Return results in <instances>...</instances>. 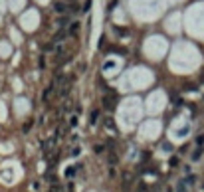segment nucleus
Segmentation results:
<instances>
[{"mask_svg":"<svg viewBox=\"0 0 204 192\" xmlns=\"http://www.w3.org/2000/svg\"><path fill=\"white\" fill-rule=\"evenodd\" d=\"M67 36H69V34H67V30H60L56 36H53V40H52V42H53V44H62V42L66 40Z\"/></svg>","mask_w":204,"mask_h":192,"instance_id":"obj_6","label":"nucleus"},{"mask_svg":"<svg viewBox=\"0 0 204 192\" xmlns=\"http://www.w3.org/2000/svg\"><path fill=\"white\" fill-rule=\"evenodd\" d=\"M77 123H79V121H77V115H72V117H69V125H72V127H77Z\"/></svg>","mask_w":204,"mask_h":192,"instance_id":"obj_16","label":"nucleus"},{"mask_svg":"<svg viewBox=\"0 0 204 192\" xmlns=\"http://www.w3.org/2000/svg\"><path fill=\"white\" fill-rule=\"evenodd\" d=\"M170 167H178V157H170Z\"/></svg>","mask_w":204,"mask_h":192,"instance_id":"obj_18","label":"nucleus"},{"mask_svg":"<svg viewBox=\"0 0 204 192\" xmlns=\"http://www.w3.org/2000/svg\"><path fill=\"white\" fill-rule=\"evenodd\" d=\"M109 162H111V164H115V162H117V154H115V153H111V154H109Z\"/></svg>","mask_w":204,"mask_h":192,"instance_id":"obj_19","label":"nucleus"},{"mask_svg":"<svg viewBox=\"0 0 204 192\" xmlns=\"http://www.w3.org/2000/svg\"><path fill=\"white\" fill-rule=\"evenodd\" d=\"M103 123H105V127H107V129H109V131H113V133H117V125H115V121H113V119H111V117H107V119L103 121Z\"/></svg>","mask_w":204,"mask_h":192,"instance_id":"obj_7","label":"nucleus"},{"mask_svg":"<svg viewBox=\"0 0 204 192\" xmlns=\"http://www.w3.org/2000/svg\"><path fill=\"white\" fill-rule=\"evenodd\" d=\"M176 192H186V184H184V180L176 182Z\"/></svg>","mask_w":204,"mask_h":192,"instance_id":"obj_14","label":"nucleus"},{"mask_svg":"<svg viewBox=\"0 0 204 192\" xmlns=\"http://www.w3.org/2000/svg\"><path fill=\"white\" fill-rule=\"evenodd\" d=\"M93 151L97 153V154H101V153L105 151V145H103V143H97V145H93Z\"/></svg>","mask_w":204,"mask_h":192,"instance_id":"obj_12","label":"nucleus"},{"mask_svg":"<svg viewBox=\"0 0 204 192\" xmlns=\"http://www.w3.org/2000/svg\"><path fill=\"white\" fill-rule=\"evenodd\" d=\"M194 182H196V176H194V174H188V176L184 178V184H186V186H194Z\"/></svg>","mask_w":204,"mask_h":192,"instance_id":"obj_11","label":"nucleus"},{"mask_svg":"<svg viewBox=\"0 0 204 192\" xmlns=\"http://www.w3.org/2000/svg\"><path fill=\"white\" fill-rule=\"evenodd\" d=\"M48 192H60V186H50Z\"/></svg>","mask_w":204,"mask_h":192,"instance_id":"obj_22","label":"nucleus"},{"mask_svg":"<svg viewBox=\"0 0 204 192\" xmlns=\"http://www.w3.org/2000/svg\"><path fill=\"white\" fill-rule=\"evenodd\" d=\"M56 83H58V79L53 77V81L44 89V93H42V101H44V103H48V101H50V97L53 95V91H56Z\"/></svg>","mask_w":204,"mask_h":192,"instance_id":"obj_2","label":"nucleus"},{"mask_svg":"<svg viewBox=\"0 0 204 192\" xmlns=\"http://www.w3.org/2000/svg\"><path fill=\"white\" fill-rule=\"evenodd\" d=\"M200 81H202V83H204V73H202V75H200Z\"/></svg>","mask_w":204,"mask_h":192,"instance_id":"obj_24","label":"nucleus"},{"mask_svg":"<svg viewBox=\"0 0 204 192\" xmlns=\"http://www.w3.org/2000/svg\"><path fill=\"white\" fill-rule=\"evenodd\" d=\"M53 10H56L58 14H62V16L63 14H66V16L72 14V12H69V4L67 2H56V4H53Z\"/></svg>","mask_w":204,"mask_h":192,"instance_id":"obj_4","label":"nucleus"},{"mask_svg":"<svg viewBox=\"0 0 204 192\" xmlns=\"http://www.w3.org/2000/svg\"><path fill=\"white\" fill-rule=\"evenodd\" d=\"M56 24L60 26V30H67L69 26H72V18H69V14H67V16H60Z\"/></svg>","mask_w":204,"mask_h":192,"instance_id":"obj_5","label":"nucleus"},{"mask_svg":"<svg viewBox=\"0 0 204 192\" xmlns=\"http://www.w3.org/2000/svg\"><path fill=\"white\" fill-rule=\"evenodd\" d=\"M77 30H79V22H72V26L67 28V34H69V36H73Z\"/></svg>","mask_w":204,"mask_h":192,"instance_id":"obj_9","label":"nucleus"},{"mask_svg":"<svg viewBox=\"0 0 204 192\" xmlns=\"http://www.w3.org/2000/svg\"><path fill=\"white\" fill-rule=\"evenodd\" d=\"M166 192H173V190H166Z\"/></svg>","mask_w":204,"mask_h":192,"instance_id":"obj_25","label":"nucleus"},{"mask_svg":"<svg viewBox=\"0 0 204 192\" xmlns=\"http://www.w3.org/2000/svg\"><path fill=\"white\" fill-rule=\"evenodd\" d=\"M32 125H34V119H30L28 123H24V127H22V133H30V129H32Z\"/></svg>","mask_w":204,"mask_h":192,"instance_id":"obj_13","label":"nucleus"},{"mask_svg":"<svg viewBox=\"0 0 204 192\" xmlns=\"http://www.w3.org/2000/svg\"><path fill=\"white\" fill-rule=\"evenodd\" d=\"M89 8H91V0H85V2H83V12H89Z\"/></svg>","mask_w":204,"mask_h":192,"instance_id":"obj_17","label":"nucleus"},{"mask_svg":"<svg viewBox=\"0 0 204 192\" xmlns=\"http://www.w3.org/2000/svg\"><path fill=\"white\" fill-rule=\"evenodd\" d=\"M103 89H105L103 107H105L107 111H115V107H117V91H113V89H107L105 85H103Z\"/></svg>","mask_w":204,"mask_h":192,"instance_id":"obj_1","label":"nucleus"},{"mask_svg":"<svg viewBox=\"0 0 204 192\" xmlns=\"http://www.w3.org/2000/svg\"><path fill=\"white\" fill-rule=\"evenodd\" d=\"M89 117H91V119H89V125H95V123H97V119H99V111H97V109H93Z\"/></svg>","mask_w":204,"mask_h":192,"instance_id":"obj_8","label":"nucleus"},{"mask_svg":"<svg viewBox=\"0 0 204 192\" xmlns=\"http://www.w3.org/2000/svg\"><path fill=\"white\" fill-rule=\"evenodd\" d=\"M202 151H204L202 147H196V149H194V153H192V161H198V158L202 157Z\"/></svg>","mask_w":204,"mask_h":192,"instance_id":"obj_10","label":"nucleus"},{"mask_svg":"<svg viewBox=\"0 0 204 192\" xmlns=\"http://www.w3.org/2000/svg\"><path fill=\"white\" fill-rule=\"evenodd\" d=\"M66 2H67V4H73V2H76V0H66Z\"/></svg>","mask_w":204,"mask_h":192,"instance_id":"obj_23","label":"nucleus"},{"mask_svg":"<svg viewBox=\"0 0 204 192\" xmlns=\"http://www.w3.org/2000/svg\"><path fill=\"white\" fill-rule=\"evenodd\" d=\"M56 79L60 81V95H67V93H69V77L56 75Z\"/></svg>","mask_w":204,"mask_h":192,"instance_id":"obj_3","label":"nucleus"},{"mask_svg":"<svg viewBox=\"0 0 204 192\" xmlns=\"http://www.w3.org/2000/svg\"><path fill=\"white\" fill-rule=\"evenodd\" d=\"M76 172H77V168H76V167H69V168L66 170V176H67V178H72Z\"/></svg>","mask_w":204,"mask_h":192,"instance_id":"obj_15","label":"nucleus"},{"mask_svg":"<svg viewBox=\"0 0 204 192\" xmlns=\"http://www.w3.org/2000/svg\"><path fill=\"white\" fill-rule=\"evenodd\" d=\"M79 151H81L79 147H73V149H72V154H73V157H77V154H79Z\"/></svg>","mask_w":204,"mask_h":192,"instance_id":"obj_20","label":"nucleus"},{"mask_svg":"<svg viewBox=\"0 0 204 192\" xmlns=\"http://www.w3.org/2000/svg\"><path fill=\"white\" fill-rule=\"evenodd\" d=\"M196 143H198V147H202V145H204V135L198 137V139H196Z\"/></svg>","mask_w":204,"mask_h":192,"instance_id":"obj_21","label":"nucleus"}]
</instances>
